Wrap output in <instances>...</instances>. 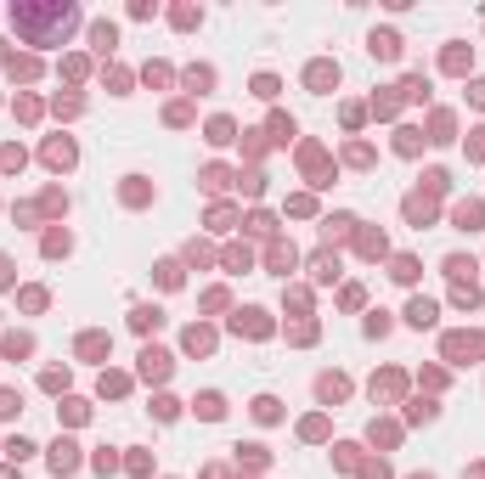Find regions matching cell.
Here are the masks:
<instances>
[{
	"instance_id": "277c9868",
	"label": "cell",
	"mask_w": 485,
	"mask_h": 479,
	"mask_svg": "<svg viewBox=\"0 0 485 479\" xmlns=\"http://www.w3.org/2000/svg\"><path fill=\"white\" fill-rule=\"evenodd\" d=\"M446 355H452V361H457V355H485V338L480 333H474V338H469V333H452V338H446Z\"/></svg>"
},
{
	"instance_id": "3957f363",
	"label": "cell",
	"mask_w": 485,
	"mask_h": 479,
	"mask_svg": "<svg viewBox=\"0 0 485 479\" xmlns=\"http://www.w3.org/2000/svg\"><path fill=\"white\" fill-rule=\"evenodd\" d=\"M169 367H175V361H169L164 350H142V378H153V384H164V378H169Z\"/></svg>"
},
{
	"instance_id": "e0dca14e",
	"label": "cell",
	"mask_w": 485,
	"mask_h": 479,
	"mask_svg": "<svg viewBox=\"0 0 485 479\" xmlns=\"http://www.w3.org/2000/svg\"><path fill=\"white\" fill-rule=\"evenodd\" d=\"M311 85H316V90H327V85H339V68H327V63H316V68H311Z\"/></svg>"
},
{
	"instance_id": "9a60e30c",
	"label": "cell",
	"mask_w": 485,
	"mask_h": 479,
	"mask_svg": "<svg viewBox=\"0 0 485 479\" xmlns=\"http://www.w3.org/2000/svg\"><path fill=\"white\" fill-rule=\"evenodd\" d=\"M316 395H322V400H344V378H333V372H327L322 384H316Z\"/></svg>"
},
{
	"instance_id": "f1b7e54d",
	"label": "cell",
	"mask_w": 485,
	"mask_h": 479,
	"mask_svg": "<svg viewBox=\"0 0 485 479\" xmlns=\"http://www.w3.org/2000/svg\"><path fill=\"white\" fill-rule=\"evenodd\" d=\"M6 282H11V265H6V254H0V288H6Z\"/></svg>"
},
{
	"instance_id": "d4e9b609",
	"label": "cell",
	"mask_w": 485,
	"mask_h": 479,
	"mask_svg": "<svg viewBox=\"0 0 485 479\" xmlns=\"http://www.w3.org/2000/svg\"><path fill=\"white\" fill-rule=\"evenodd\" d=\"M46 254H51V259H57V254H68V232H51V237H46Z\"/></svg>"
},
{
	"instance_id": "cb8c5ba5",
	"label": "cell",
	"mask_w": 485,
	"mask_h": 479,
	"mask_svg": "<svg viewBox=\"0 0 485 479\" xmlns=\"http://www.w3.org/2000/svg\"><path fill=\"white\" fill-rule=\"evenodd\" d=\"M469 271H474V259H463V254H452V259H446V276H469Z\"/></svg>"
},
{
	"instance_id": "2e32d148",
	"label": "cell",
	"mask_w": 485,
	"mask_h": 479,
	"mask_svg": "<svg viewBox=\"0 0 485 479\" xmlns=\"http://www.w3.org/2000/svg\"><path fill=\"white\" fill-rule=\"evenodd\" d=\"M209 141L226 147V141H232V119H209Z\"/></svg>"
},
{
	"instance_id": "8fae6325",
	"label": "cell",
	"mask_w": 485,
	"mask_h": 479,
	"mask_svg": "<svg viewBox=\"0 0 485 479\" xmlns=\"http://www.w3.org/2000/svg\"><path fill=\"white\" fill-rule=\"evenodd\" d=\"M238 333H254V338H260V333H265V311H242V316H238Z\"/></svg>"
},
{
	"instance_id": "ba28073f",
	"label": "cell",
	"mask_w": 485,
	"mask_h": 479,
	"mask_svg": "<svg viewBox=\"0 0 485 479\" xmlns=\"http://www.w3.org/2000/svg\"><path fill=\"white\" fill-rule=\"evenodd\" d=\"M457 226H463V232H480L485 226V203H463V209H457Z\"/></svg>"
},
{
	"instance_id": "5b68a950",
	"label": "cell",
	"mask_w": 485,
	"mask_h": 479,
	"mask_svg": "<svg viewBox=\"0 0 485 479\" xmlns=\"http://www.w3.org/2000/svg\"><path fill=\"white\" fill-rule=\"evenodd\" d=\"M74 451H80L74 440H57V446H51V468H57V474H74V468H80V457H74Z\"/></svg>"
},
{
	"instance_id": "44dd1931",
	"label": "cell",
	"mask_w": 485,
	"mask_h": 479,
	"mask_svg": "<svg viewBox=\"0 0 485 479\" xmlns=\"http://www.w3.org/2000/svg\"><path fill=\"white\" fill-rule=\"evenodd\" d=\"M130 389V378H119V372H102V395H124Z\"/></svg>"
},
{
	"instance_id": "52a82bcc",
	"label": "cell",
	"mask_w": 485,
	"mask_h": 479,
	"mask_svg": "<svg viewBox=\"0 0 485 479\" xmlns=\"http://www.w3.org/2000/svg\"><path fill=\"white\" fill-rule=\"evenodd\" d=\"M294 259H299V254H294V242H277V248H271V271H277V276H288V271H294Z\"/></svg>"
},
{
	"instance_id": "ac0fdd59",
	"label": "cell",
	"mask_w": 485,
	"mask_h": 479,
	"mask_svg": "<svg viewBox=\"0 0 485 479\" xmlns=\"http://www.w3.org/2000/svg\"><path fill=\"white\" fill-rule=\"evenodd\" d=\"M254 417H260V423H277L282 411H277V400H271V395H260V400H254Z\"/></svg>"
},
{
	"instance_id": "4dcf8cb0",
	"label": "cell",
	"mask_w": 485,
	"mask_h": 479,
	"mask_svg": "<svg viewBox=\"0 0 485 479\" xmlns=\"http://www.w3.org/2000/svg\"><path fill=\"white\" fill-rule=\"evenodd\" d=\"M412 479H435V474H412Z\"/></svg>"
},
{
	"instance_id": "7402d4cb",
	"label": "cell",
	"mask_w": 485,
	"mask_h": 479,
	"mask_svg": "<svg viewBox=\"0 0 485 479\" xmlns=\"http://www.w3.org/2000/svg\"><path fill=\"white\" fill-rule=\"evenodd\" d=\"M6 457H11V463H23V457H34V446L17 434V440H6Z\"/></svg>"
},
{
	"instance_id": "6da1fadb",
	"label": "cell",
	"mask_w": 485,
	"mask_h": 479,
	"mask_svg": "<svg viewBox=\"0 0 485 479\" xmlns=\"http://www.w3.org/2000/svg\"><path fill=\"white\" fill-rule=\"evenodd\" d=\"M11 23L34 40V45H51L57 34H68L74 23H80V11L74 6H51V11H34V6H11Z\"/></svg>"
},
{
	"instance_id": "5bb4252c",
	"label": "cell",
	"mask_w": 485,
	"mask_h": 479,
	"mask_svg": "<svg viewBox=\"0 0 485 479\" xmlns=\"http://www.w3.org/2000/svg\"><path fill=\"white\" fill-rule=\"evenodd\" d=\"M159 311H147V305H142V311H136V316H130V327H136V333H153V327H159Z\"/></svg>"
},
{
	"instance_id": "8992f818",
	"label": "cell",
	"mask_w": 485,
	"mask_h": 479,
	"mask_svg": "<svg viewBox=\"0 0 485 479\" xmlns=\"http://www.w3.org/2000/svg\"><path fill=\"white\" fill-rule=\"evenodd\" d=\"M435 316H440L435 299H412V305H406V321H412V327H435Z\"/></svg>"
},
{
	"instance_id": "7c38bea8",
	"label": "cell",
	"mask_w": 485,
	"mask_h": 479,
	"mask_svg": "<svg viewBox=\"0 0 485 479\" xmlns=\"http://www.w3.org/2000/svg\"><path fill=\"white\" fill-rule=\"evenodd\" d=\"M373 57H401V40L395 34H373Z\"/></svg>"
},
{
	"instance_id": "7a4b0ae2",
	"label": "cell",
	"mask_w": 485,
	"mask_h": 479,
	"mask_svg": "<svg viewBox=\"0 0 485 479\" xmlns=\"http://www.w3.org/2000/svg\"><path fill=\"white\" fill-rule=\"evenodd\" d=\"M192 411H198L203 423H220V417H226V395H220V389H203V395L192 400Z\"/></svg>"
},
{
	"instance_id": "d6986e66",
	"label": "cell",
	"mask_w": 485,
	"mask_h": 479,
	"mask_svg": "<svg viewBox=\"0 0 485 479\" xmlns=\"http://www.w3.org/2000/svg\"><path fill=\"white\" fill-rule=\"evenodd\" d=\"M339 276V259L333 254H316V282H333Z\"/></svg>"
},
{
	"instance_id": "4316f807",
	"label": "cell",
	"mask_w": 485,
	"mask_h": 479,
	"mask_svg": "<svg viewBox=\"0 0 485 479\" xmlns=\"http://www.w3.org/2000/svg\"><path fill=\"white\" fill-rule=\"evenodd\" d=\"M226 265L232 271H248V248H226Z\"/></svg>"
},
{
	"instance_id": "4fadbf2b",
	"label": "cell",
	"mask_w": 485,
	"mask_h": 479,
	"mask_svg": "<svg viewBox=\"0 0 485 479\" xmlns=\"http://www.w3.org/2000/svg\"><path fill=\"white\" fill-rule=\"evenodd\" d=\"M107 344H113V338H102V333H85V338H80V355H107Z\"/></svg>"
},
{
	"instance_id": "ffe728a7",
	"label": "cell",
	"mask_w": 485,
	"mask_h": 479,
	"mask_svg": "<svg viewBox=\"0 0 485 479\" xmlns=\"http://www.w3.org/2000/svg\"><path fill=\"white\" fill-rule=\"evenodd\" d=\"M390 276H395V282H412V276H417V259H412V254H401V259H395V271H390Z\"/></svg>"
},
{
	"instance_id": "603a6c76",
	"label": "cell",
	"mask_w": 485,
	"mask_h": 479,
	"mask_svg": "<svg viewBox=\"0 0 485 479\" xmlns=\"http://www.w3.org/2000/svg\"><path fill=\"white\" fill-rule=\"evenodd\" d=\"M113 40H119L113 23H96V51H113Z\"/></svg>"
},
{
	"instance_id": "484cf974",
	"label": "cell",
	"mask_w": 485,
	"mask_h": 479,
	"mask_svg": "<svg viewBox=\"0 0 485 479\" xmlns=\"http://www.w3.org/2000/svg\"><path fill=\"white\" fill-rule=\"evenodd\" d=\"M226 181H232V175H226V169H203V186H209V192H220V186H226Z\"/></svg>"
},
{
	"instance_id": "30bf717a",
	"label": "cell",
	"mask_w": 485,
	"mask_h": 479,
	"mask_svg": "<svg viewBox=\"0 0 485 479\" xmlns=\"http://www.w3.org/2000/svg\"><path fill=\"white\" fill-rule=\"evenodd\" d=\"M46 158L57 163V169H68V163H74V141H51V147H46Z\"/></svg>"
},
{
	"instance_id": "9c48e42d",
	"label": "cell",
	"mask_w": 485,
	"mask_h": 479,
	"mask_svg": "<svg viewBox=\"0 0 485 479\" xmlns=\"http://www.w3.org/2000/svg\"><path fill=\"white\" fill-rule=\"evenodd\" d=\"M186 350H192V355L215 350V333H209V327H186Z\"/></svg>"
},
{
	"instance_id": "f546056e",
	"label": "cell",
	"mask_w": 485,
	"mask_h": 479,
	"mask_svg": "<svg viewBox=\"0 0 485 479\" xmlns=\"http://www.w3.org/2000/svg\"><path fill=\"white\" fill-rule=\"evenodd\" d=\"M0 479H17V474H11V468H0Z\"/></svg>"
},
{
	"instance_id": "83f0119b",
	"label": "cell",
	"mask_w": 485,
	"mask_h": 479,
	"mask_svg": "<svg viewBox=\"0 0 485 479\" xmlns=\"http://www.w3.org/2000/svg\"><path fill=\"white\" fill-rule=\"evenodd\" d=\"M17 406H23V395H11V389H0V417H11Z\"/></svg>"
}]
</instances>
